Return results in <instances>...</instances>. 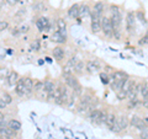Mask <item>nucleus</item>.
Wrapping results in <instances>:
<instances>
[{
  "instance_id": "nucleus-5",
  "label": "nucleus",
  "mask_w": 148,
  "mask_h": 139,
  "mask_svg": "<svg viewBox=\"0 0 148 139\" xmlns=\"http://www.w3.org/2000/svg\"><path fill=\"white\" fill-rule=\"evenodd\" d=\"M36 26H37V29H38L40 32L48 31V30L51 29L49 18H48V17H45V16H41L38 20H36Z\"/></svg>"
},
{
  "instance_id": "nucleus-23",
  "label": "nucleus",
  "mask_w": 148,
  "mask_h": 139,
  "mask_svg": "<svg viewBox=\"0 0 148 139\" xmlns=\"http://www.w3.org/2000/svg\"><path fill=\"white\" fill-rule=\"evenodd\" d=\"M8 127L9 128H11L14 132H18L21 129L22 127V124L20 121H17V119H11V121H9L8 122Z\"/></svg>"
},
{
  "instance_id": "nucleus-28",
  "label": "nucleus",
  "mask_w": 148,
  "mask_h": 139,
  "mask_svg": "<svg viewBox=\"0 0 148 139\" xmlns=\"http://www.w3.org/2000/svg\"><path fill=\"white\" fill-rule=\"evenodd\" d=\"M42 90H43V81H41V80L34 81V91L35 92H40Z\"/></svg>"
},
{
  "instance_id": "nucleus-31",
  "label": "nucleus",
  "mask_w": 148,
  "mask_h": 139,
  "mask_svg": "<svg viewBox=\"0 0 148 139\" xmlns=\"http://www.w3.org/2000/svg\"><path fill=\"white\" fill-rule=\"evenodd\" d=\"M34 10L35 11H46V6L43 3H37L34 5Z\"/></svg>"
},
{
  "instance_id": "nucleus-21",
  "label": "nucleus",
  "mask_w": 148,
  "mask_h": 139,
  "mask_svg": "<svg viewBox=\"0 0 148 139\" xmlns=\"http://www.w3.org/2000/svg\"><path fill=\"white\" fill-rule=\"evenodd\" d=\"M100 113H101V110L100 108H94L91 112H89V119H90V122L96 124V122H98V119L100 117Z\"/></svg>"
},
{
  "instance_id": "nucleus-46",
  "label": "nucleus",
  "mask_w": 148,
  "mask_h": 139,
  "mask_svg": "<svg viewBox=\"0 0 148 139\" xmlns=\"http://www.w3.org/2000/svg\"><path fill=\"white\" fill-rule=\"evenodd\" d=\"M3 5H4V0H0V9L3 7Z\"/></svg>"
},
{
  "instance_id": "nucleus-4",
  "label": "nucleus",
  "mask_w": 148,
  "mask_h": 139,
  "mask_svg": "<svg viewBox=\"0 0 148 139\" xmlns=\"http://www.w3.org/2000/svg\"><path fill=\"white\" fill-rule=\"evenodd\" d=\"M100 68H101V64H100V62L98 61V59L85 62V73L90 74V75H92V74H95V73H98Z\"/></svg>"
},
{
  "instance_id": "nucleus-6",
  "label": "nucleus",
  "mask_w": 148,
  "mask_h": 139,
  "mask_svg": "<svg viewBox=\"0 0 148 139\" xmlns=\"http://www.w3.org/2000/svg\"><path fill=\"white\" fill-rule=\"evenodd\" d=\"M90 17H91V22H90V30L94 35H98L101 32V24H100V18L96 17L95 15L90 14Z\"/></svg>"
},
{
  "instance_id": "nucleus-40",
  "label": "nucleus",
  "mask_w": 148,
  "mask_h": 139,
  "mask_svg": "<svg viewBox=\"0 0 148 139\" xmlns=\"http://www.w3.org/2000/svg\"><path fill=\"white\" fill-rule=\"evenodd\" d=\"M5 107H6V104L4 102V100H3V99H0V110L5 108Z\"/></svg>"
},
{
  "instance_id": "nucleus-17",
  "label": "nucleus",
  "mask_w": 148,
  "mask_h": 139,
  "mask_svg": "<svg viewBox=\"0 0 148 139\" xmlns=\"http://www.w3.org/2000/svg\"><path fill=\"white\" fill-rule=\"evenodd\" d=\"M117 119V116L115 114V112H110V111H108V116H106V121H105V124L108 126L109 128H111L114 126V123L116 122Z\"/></svg>"
},
{
  "instance_id": "nucleus-27",
  "label": "nucleus",
  "mask_w": 148,
  "mask_h": 139,
  "mask_svg": "<svg viewBox=\"0 0 148 139\" xmlns=\"http://www.w3.org/2000/svg\"><path fill=\"white\" fill-rule=\"evenodd\" d=\"M106 116H108V110L104 108L101 110V113H100V117L98 119L96 124H105V121H106Z\"/></svg>"
},
{
  "instance_id": "nucleus-34",
  "label": "nucleus",
  "mask_w": 148,
  "mask_h": 139,
  "mask_svg": "<svg viewBox=\"0 0 148 139\" xmlns=\"http://www.w3.org/2000/svg\"><path fill=\"white\" fill-rule=\"evenodd\" d=\"M135 128L137 129V131H140V132H141V131H143V129H145V128H147V126H146V123H145V122H143V119L141 118V119H140V121H138V123H137V126H136Z\"/></svg>"
},
{
  "instance_id": "nucleus-12",
  "label": "nucleus",
  "mask_w": 148,
  "mask_h": 139,
  "mask_svg": "<svg viewBox=\"0 0 148 139\" xmlns=\"http://www.w3.org/2000/svg\"><path fill=\"white\" fill-rule=\"evenodd\" d=\"M73 73H74V75H77V76H82V75H84V73H85V63L82 61H78L77 64L74 65L73 68Z\"/></svg>"
},
{
  "instance_id": "nucleus-1",
  "label": "nucleus",
  "mask_w": 148,
  "mask_h": 139,
  "mask_svg": "<svg viewBox=\"0 0 148 139\" xmlns=\"http://www.w3.org/2000/svg\"><path fill=\"white\" fill-rule=\"evenodd\" d=\"M110 14L109 16L111 20L114 29H120L122 24V14H121V7L117 5H110Z\"/></svg>"
},
{
  "instance_id": "nucleus-35",
  "label": "nucleus",
  "mask_w": 148,
  "mask_h": 139,
  "mask_svg": "<svg viewBox=\"0 0 148 139\" xmlns=\"http://www.w3.org/2000/svg\"><path fill=\"white\" fill-rule=\"evenodd\" d=\"M140 138L141 139H148V127L140 132Z\"/></svg>"
},
{
  "instance_id": "nucleus-29",
  "label": "nucleus",
  "mask_w": 148,
  "mask_h": 139,
  "mask_svg": "<svg viewBox=\"0 0 148 139\" xmlns=\"http://www.w3.org/2000/svg\"><path fill=\"white\" fill-rule=\"evenodd\" d=\"M147 92H148V82L147 81H143L142 82V87H141V92H140V95L142 96V99L147 95Z\"/></svg>"
},
{
  "instance_id": "nucleus-8",
  "label": "nucleus",
  "mask_w": 148,
  "mask_h": 139,
  "mask_svg": "<svg viewBox=\"0 0 148 139\" xmlns=\"http://www.w3.org/2000/svg\"><path fill=\"white\" fill-rule=\"evenodd\" d=\"M109 75H110V80H111V81L126 80L127 78H130L128 74H127L126 72H123V70H114L112 73H110ZM111 81H110V82H111Z\"/></svg>"
},
{
  "instance_id": "nucleus-22",
  "label": "nucleus",
  "mask_w": 148,
  "mask_h": 139,
  "mask_svg": "<svg viewBox=\"0 0 148 139\" xmlns=\"http://www.w3.org/2000/svg\"><path fill=\"white\" fill-rule=\"evenodd\" d=\"M25 87H26V95H31V92L34 91V80L31 78H24Z\"/></svg>"
},
{
  "instance_id": "nucleus-3",
  "label": "nucleus",
  "mask_w": 148,
  "mask_h": 139,
  "mask_svg": "<svg viewBox=\"0 0 148 139\" xmlns=\"http://www.w3.org/2000/svg\"><path fill=\"white\" fill-rule=\"evenodd\" d=\"M136 30V16L133 11H128L126 15V32L128 35H133Z\"/></svg>"
},
{
  "instance_id": "nucleus-13",
  "label": "nucleus",
  "mask_w": 148,
  "mask_h": 139,
  "mask_svg": "<svg viewBox=\"0 0 148 139\" xmlns=\"http://www.w3.org/2000/svg\"><path fill=\"white\" fill-rule=\"evenodd\" d=\"M56 25H57V30L59 31V33L64 37H67V22H66V20H64L63 17H59L57 20V22H56Z\"/></svg>"
},
{
  "instance_id": "nucleus-24",
  "label": "nucleus",
  "mask_w": 148,
  "mask_h": 139,
  "mask_svg": "<svg viewBox=\"0 0 148 139\" xmlns=\"http://www.w3.org/2000/svg\"><path fill=\"white\" fill-rule=\"evenodd\" d=\"M99 78H100V81L103 82L104 85H109L110 84V75H109V73H106L105 70L104 72H100L99 73Z\"/></svg>"
},
{
  "instance_id": "nucleus-19",
  "label": "nucleus",
  "mask_w": 148,
  "mask_h": 139,
  "mask_svg": "<svg viewBox=\"0 0 148 139\" xmlns=\"http://www.w3.org/2000/svg\"><path fill=\"white\" fill-rule=\"evenodd\" d=\"M20 79V76H18V74L16 72H10L8 75V84L9 86H15L17 80Z\"/></svg>"
},
{
  "instance_id": "nucleus-16",
  "label": "nucleus",
  "mask_w": 148,
  "mask_h": 139,
  "mask_svg": "<svg viewBox=\"0 0 148 139\" xmlns=\"http://www.w3.org/2000/svg\"><path fill=\"white\" fill-rule=\"evenodd\" d=\"M79 4H73V5L68 9V16L73 18V20H77L79 17Z\"/></svg>"
},
{
  "instance_id": "nucleus-20",
  "label": "nucleus",
  "mask_w": 148,
  "mask_h": 139,
  "mask_svg": "<svg viewBox=\"0 0 148 139\" xmlns=\"http://www.w3.org/2000/svg\"><path fill=\"white\" fill-rule=\"evenodd\" d=\"M16 132H14L11 128H9L8 126H4V127H0V137H14Z\"/></svg>"
},
{
  "instance_id": "nucleus-15",
  "label": "nucleus",
  "mask_w": 148,
  "mask_h": 139,
  "mask_svg": "<svg viewBox=\"0 0 148 139\" xmlns=\"http://www.w3.org/2000/svg\"><path fill=\"white\" fill-rule=\"evenodd\" d=\"M51 41L54 43H58V44H64L67 42V37L62 36L61 33H59V31L57 30L56 32H53L52 36H51Z\"/></svg>"
},
{
  "instance_id": "nucleus-11",
  "label": "nucleus",
  "mask_w": 148,
  "mask_h": 139,
  "mask_svg": "<svg viewBox=\"0 0 148 139\" xmlns=\"http://www.w3.org/2000/svg\"><path fill=\"white\" fill-rule=\"evenodd\" d=\"M15 91L16 94L20 97H24L26 95V87H25V82H24V78H20L15 85Z\"/></svg>"
},
{
  "instance_id": "nucleus-38",
  "label": "nucleus",
  "mask_w": 148,
  "mask_h": 139,
  "mask_svg": "<svg viewBox=\"0 0 148 139\" xmlns=\"http://www.w3.org/2000/svg\"><path fill=\"white\" fill-rule=\"evenodd\" d=\"M141 105L143 106V108L148 110V99H143V100L141 101Z\"/></svg>"
},
{
  "instance_id": "nucleus-25",
  "label": "nucleus",
  "mask_w": 148,
  "mask_h": 139,
  "mask_svg": "<svg viewBox=\"0 0 148 139\" xmlns=\"http://www.w3.org/2000/svg\"><path fill=\"white\" fill-rule=\"evenodd\" d=\"M135 16H136V20H138L143 25H147V20H146V16H145V11L142 10H138L135 12Z\"/></svg>"
},
{
  "instance_id": "nucleus-43",
  "label": "nucleus",
  "mask_w": 148,
  "mask_h": 139,
  "mask_svg": "<svg viewBox=\"0 0 148 139\" xmlns=\"http://www.w3.org/2000/svg\"><path fill=\"white\" fill-rule=\"evenodd\" d=\"M4 118H5V116H4V113L0 112V121H1V119H4Z\"/></svg>"
},
{
  "instance_id": "nucleus-37",
  "label": "nucleus",
  "mask_w": 148,
  "mask_h": 139,
  "mask_svg": "<svg viewBox=\"0 0 148 139\" xmlns=\"http://www.w3.org/2000/svg\"><path fill=\"white\" fill-rule=\"evenodd\" d=\"M30 30V27L27 26V25H24V26H21L20 29H18V31H20V33H26L27 31Z\"/></svg>"
},
{
  "instance_id": "nucleus-41",
  "label": "nucleus",
  "mask_w": 148,
  "mask_h": 139,
  "mask_svg": "<svg viewBox=\"0 0 148 139\" xmlns=\"http://www.w3.org/2000/svg\"><path fill=\"white\" fill-rule=\"evenodd\" d=\"M11 33H12L14 36H17L18 33H20V31H18V29H14V30L11 31Z\"/></svg>"
},
{
  "instance_id": "nucleus-47",
  "label": "nucleus",
  "mask_w": 148,
  "mask_h": 139,
  "mask_svg": "<svg viewBox=\"0 0 148 139\" xmlns=\"http://www.w3.org/2000/svg\"><path fill=\"white\" fill-rule=\"evenodd\" d=\"M36 139H41V138H40L38 136H36Z\"/></svg>"
},
{
  "instance_id": "nucleus-2",
  "label": "nucleus",
  "mask_w": 148,
  "mask_h": 139,
  "mask_svg": "<svg viewBox=\"0 0 148 139\" xmlns=\"http://www.w3.org/2000/svg\"><path fill=\"white\" fill-rule=\"evenodd\" d=\"M100 24H101V32L104 33L105 37L111 38L112 37V32H114V26L111 24V20L109 16H103L100 18Z\"/></svg>"
},
{
  "instance_id": "nucleus-26",
  "label": "nucleus",
  "mask_w": 148,
  "mask_h": 139,
  "mask_svg": "<svg viewBox=\"0 0 148 139\" xmlns=\"http://www.w3.org/2000/svg\"><path fill=\"white\" fill-rule=\"evenodd\" d=\"M141 119V117L138 114H132L131 117H130V127H132V128H135L137 126V123L138 121Z\"/></svg>"
},
{
  "instance_id": "nucleus-18",
  "label": "nucleus",
  "mask_w": 148,
  "mask_h": 139,
  "mask_svg": "<svg viewBox=\"0 0 148 139\" xmlns=\"http://www.w3.org/2000/svg\"><path fill=\"white\" fill-rule=\"evenodd\" d=\"M91 14V9L89 7L88 4H83V5L79 6V17L83 18V17H86V16H90Z\"/></svg>"
},
{
  "instance_id": "nucleus-36",
  "label": "nucleus",
  "mask_w": 148,
  "mask_h": 139,
  "mask_svg": "<svg viewBox=\"0 0 148 139\" xmlns=\"http://www.w3.org/2000/svg\"><path fill=\"white\" fill-rule=\"evenodd\" d=\"M9 27V24L6 21H0V31H5Z\"/></svg>"
},
{
  "instance_id": "nucleus-32",
  "label": "nucleus",
  "mask_w": 148,
  "mask_h": 139,
  "mask_svg": "<svg viewBox=\"0 0 148 139\" xmlns=\"http://www.w3.org/2000/svg\"><path fill=\"white\" fill-rule=\"evenodd\" d=\"M31 50H35V52H38V50L41 49V44H40V40H36L34 43L31 44Z\"/></svg>"
},
{
  "instance_id": "nucleus-10",
  "label": "nucleus",
  "mask_w": 148,
  "mask_h": 139,
  "mask_svg": "<svg viewBox=\"0 0 148 139\" xmlns=\"http://www.w3.org/2000/svg\"><path fill=\"white\" fill-rule=\"evenodd\" d=\"M52 55L53 58L56 59L57 62H62L64 57H66V52H64V48L61 47V46H57V47H54L52 49Z\"/></svg>"
},
{
  "instance_id": "nucleus-9",
  "label": "nucleus",
  "mask_w": 148,
  "mask_h": 139,
  "mask_svg": "<svg viewBox=\"0 0 148 139\" xmlns=\"http://www.w3.org/2000/svg\"><path fill=\"white\" fill-rule=\"evenodd\" d=\"M64 78V82H66V85L69 87V89H73V87H75L78 84H80L79 80H78L77 75H74V74H69V75H63Z\"/></svg>"
},
{
  "instance_id": "nucleus-45",
  "label": "nucleus",
  "mask_w": 148,
  "mask_h": 139,
  "mask_svg": "<svg viewBox=\"0 0 148 139\" xmlns=\"http://www.w3.org/2000/svg\"><path fill=\"white\" fill-rule=\"evenodd\" d=\"M0 139H14L11 137H0Z\"/></svg>"
},
{
  "instance_id": "nucleus-7",
  "label": "nucleus",
  "mask_w": 148,
  "mask_h": 139,
  "mask_svg": "<svg viewBox=\"0 0 148 139\" xmlns=\"http://www.w3.org/2000/svg\"><path fill=\"white\" fill-rule=\"evenodd\" d=\"M104 11H105V4L104 1H96L94 4V6L91 9V14L92 15H95L96 17L101 18L104 15Z\"/></svg>"
},
{
  "instance_id": "nucleus-39",
  "label": "nucleus",
  "mask_w": 148,
  "mask_h": 139,
  "mask_svg": "<svg viewBox=\"0 0 148 139\" xmlns=\"http://www.w3.org/2000/svg\"><path fill=\"white\" fill-rule=\"evenodd\" d=\"M8 75H9V73H8L6 69H0V76H1V78H5V76H8Z\"/></svg>"
},
{
  "instance_id": "nucleus-44",
  "label": "nucleus",
  "mask_w": 148,
  "mask_h": 139,
  "mask_svg": "<svg viewBox=\"0 0 148 139\" xmlns=\"http://www.w3.org/2000/svg\"><path fill=\"white\" fill-rule=\"evenodd\" d=\"M43 63H45V61H43V59H40V61H38V64H40V65H42Z\"/></svg>"
},
{
  "instance_id": "nucleus-42",
  "label": "nucleus",
  "mask_w": 148,
  "mask_h": 139,
  "mask_svg": "<svg viewBox=\"0 0 148 139\" xmlns=\"http://www.w3.org/2000/svg\"><path fill=\"white\" fill-rule=\"evenodd\" d=\"M45 61L47 62V63H52V62H53V59H52V58H49V57H46V58H45Z\"/></svg>"
},
{
  "instance_id": "nucleus-33",
  "label": "nucleus",
  "mask_w": 148,
  "mask_h": 139,
  "mask_svg": "<svg viewBox=\"0 0 148 139\" xmlns=\"http://www.w3.org/2000/svg\"><path fill=\"white\" fill-rule=\"evenodd\" d=\"M3 100H4V102H5L6 105H9V104H11V102H12V97H11L10 94H8V92H4Z\"/></svg>"
},
{
  "instance_id": "nucleus-14",
  "label": "nucleus",
  "mask_w": 148,
  "mask_h": 139,
  "mask_svg": "<svg viewBox=\"0 0 148 139\" xmlns=\"http://www.w3.org/2000/svg\"><path fill=\"white\" fill-rule=\"evenodd\" d=\"M116 121L119 123L120 128H121V131H126V129L130 127V118L127 117V116H125V114L119 116Z\"/></svg>"
},
{
  "instance_id": "nucleus-30",
  "label": "nucleus",
  "mask_w": 148,
  "mask_h": 139,
  "mask_svg": "<svg viewBox=\"0 0 148 139\" xmlns=\"http://www.w3.org/2000/svg\"><path fill=\"white\" fill-rule=\"evenodd\" d=\"M116 99H117L119 101H122V100H125V99H127V92L123 91V90L121 89L120 91L116 92Z\"/></svg>"
}]
</instances>
